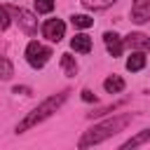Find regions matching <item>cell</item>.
<instances>
[{
  "label": "cell",
  "instance_id": "cell-1",
  "mask_svg": "<svg viewBox=\"0 0 150 150\" xmlns=\"http://www.w3.org/2000/svg\"><path fill=\"white\" fill-rule=\"evenodd\" d=\"M131 120H134L131 112H122V115H115V117H110V120H105V122H98V124L89 127V129L82 134V138L77 141V148L84 150V148H91V145H98V143L112 138V136L120 134Z\"/></svg>",
  "mask_w": 150,
  "mask_h": 150
},
{
  "label": "cell",
  "instance_id": "cell-2",
  "mask_svg": "<svg viewBox=\"0 0 150 150\" xmlns=\"http://www.w3.org/2000/svg\"><path fill=\"white\" fill-rule=\"evenodd\" d=\"M68 94H70V91H68V89H63V91L52 94L49 98H45V101H42L38 108H33V110H30V112H28V115H26V117H23V120L16 124V129H14V131H16V134H23V131H28L30 127H35V124L45 122L47 117H52V115H54V112H56V110H59V108L66 103Z\"/></svg>",
  "mask_w": 150,
  "mask_h": 150
},
{
  "label": "cell",
  "instance_id": "cell-3",
  "mask_svg": "<svg viewBox=\"0 0 150 150\" xmlns=\"http://www.w3.org/2000/svg\"><path fill=\"white\" fill-rule=\"evenodd\" d=\"M49 59H52V49H49V47H45V45L38 42V40H30V42H28V47H26V61H28L30 68L40 70V68L47 66Z\"/></svg>",
  "mask_w": 150,
  "mask_h": 150
},
{
  "label": "cell",
  "instance_id": "cell-4",
  "mask_svg": "<svg viewBox=\"0 0 150 150\" xmlns=\"http://www.w3.org/2000/svg\"><path fill=\"white\" fill-rule=\"evenodd\" d=\"M42 35L49 40V42H61L63 35H66V23L61 19H47L42 23Z\"/></svg>",
  "mask_w": 150,
  "mask_h": 150
},
{
  "label": "cell",
  "instance_id": "cell-5",
  "mask_svg": "<svg viewBox=\"0 0 150 150\" xmlns=\"http://www.w3.org/2000/svg\"><path fill=\"white\" fill-rule=\"evenodd\" d=\"M103 45H105V49H108V54H110L112 59L122 56V52H124V40H122L115 30H105V33H103Z\"/></svg>",
  "mask_w": 150,
  "mask_h": 150
},
{
  "label": "cell",
  "instance_id": "cell-6",
  "mask_svg": "<svg viewBox=\"0 0 150 150\" xmlns=\"http://www.w3.org/2000/svg\"><path fill=\"white\" fill-rule=\"evenodd\" d=\"M124 47H129L131 52H150V38L143 33H129L124 38Z\"/></svg>",
  "mask_w": 150,
  "mask_h": 150
},
{
  "label": "cell",
  "instance_id": "cell-7",
  "mask_svg": "<svg viewBox=\"0 0 150 150\" xmlns=\"http://www.w3.org/2000/svg\"><path fill=\"white\" fill-rule=\"evenodd\" d=\"M150 19V0H134L131 5V21L134 23H145Z\"/></svg>",
  "mask_w": 150,
  "mask_h": 150
},
{
  "label": "cell",
  "instance_id": "cell-8",
  "mask_svg": "<svg viewBox=\"0 0 150 150\" xmlns=\"http://www.w3.org/2000/svg\"><path fill=\"white\" fill-rule=\"evenodd\" d=\"M70 47L77 52V54H89L91 52V38L87 33H77L73 40H70Z\"/></svg>",
  "mask_w": 150,
  "mask_h": 150
},
{
  "label": "cell",
  "instance_id": "cell-9",
  "mask_svg": "<svg viewBox=\"0 0 150 150\" xmlns=\"http://www.w3.org/2000/svg\"><path fill=\"white\" fill-rule=\"evenodd\" d=\"M148 141H150V127H148V129H143V131H138V134H136V136H131L129 141H124V143L120 145V150H129V148L134 150V148H138V145H145Z\"/></svg>",
  "mask_w": 150,
  "mask_h": 150
},
{
  "label": "cell",
  "instance_id": "cell-10",
  "mask_svg": "<svg viewBox=\"0 0 150 150\" xmlns=\"http://www.w3.org/2000/svg\"><path fill=\"white\" fill-rule=\"evenodd\" d=\"M16 16H19V23H21V28H23L26 33H35L38 21H35V16H33L30 12H26V9H16Z\"/></svg>",
  "mask_w": 150,
  "mask_h": 150
},
{
  "label": "cell",
  "instance_id": "cell-11",
  "mask_svg": "<svg viewBox=\"0 0 150 150\" xmlns=\"http://www.w3.org/2000/svg\"><path fill=\"white\" fill-rule=\"evenodd\" d=\"M145 54L143 52H131V56L127 59V70H131V73H138V70H143L145 68Z\"/></svg>",
  "mask_w": 150,
  "mask_h": 150
},
{
  "label": "cell",
  "instance_id": "cell-12",
  "mask_svg": "<svg viewBox=\"0 0 150 150\" xmlns=\"http://www.w3.org/2000/svg\"><path fill=\"white\" fill-rule=\"evenodd\" d=\"M124 80L120 77V75H110V77H105L103 80V89L108 91V94H120V91H124Z\"/></svg>",
  "mask_w": 150,
  "mask_h": 150
},
{
  "label": "cell",
  "instance_id": "cell-13",
  "mask_svg": "<svg viewBox=\"0 0 150 150\" xmlns=\"http://www.w3.org/2000/svg\"><path fill=\"white\" fill-rule=\"evenodd\" d=\"M61 68H63L66 75H75V73H77V61H75V56L61 54Z\"/></svg>",
  "mask_w": 150,
  "mask_h": 150
},
{
  "label": "cell",
  "instance_id": "cell-14",
  "mask_svg": "<svg viewBox=\"0 0 150 150\" xmlns=\"http://www.w3.org/2000/svg\"><path fill=\"white\" fill-rule=\"evenodd\" d=\"M70 21H73L75 28H89V26H94V19L87 16V14H73Z\"/></svg>",
  "mask_w": 150,
  "mask_h": 150
},
{
  "label": "cell",
  "instance_id": "cell-15",
  "mask_svg": "<svg viewBox=\"0 0 150 150\" xmlns=\"http://www.w3.org/2000/svg\"><path fill=\"white\" fill-rule=\"evenodd\" d=\"M12 75H14V66H12V61L5 59V56H0V80H9Z\"/></svg>",
  "mask_w": 150,
  "mask_h": 150
},
{
  "label": "cell",
  "instance_id": "cell-16",
  "mask_svg": "<svg viewBox=\"0 0 150 150\" xmlns=\"http://www.w3.org/2000/svg\"><path fill=\"white\" fill-rule=\"evenodd\" d=\"M115 0H82V5L87 9H108Z\"/></svg>",
  "mask_w": 150,
  "mask_h": 150
},
{
  "label": "cell",
  "instance_id": "cell-17",
  "mask_svg": "<svg viewBox=\"0 0 150 150\" xmlns=\"http://www.w3.org/2000/svg\"><path fill=\"white\" fill-rule=\"evenodd\" d=\"M54 9V0H35V12L38 14H49Z\"/></svg>",
  "mask_w": 150,
  "mask_h": 150
},
{
  "label": "cell",
  "instance_id": "cell-18",
  "mask_svg": "<svg viewBox=\"0 0 150 150\" xmlns=\"http://www.w3.org/2000/svg\"><path fill=\"white\" fill-rule=\"evenodd\" d=\"M9 26V12L7 7H0V28H7Z\"/></svg>",
  "mask_w": 150,
  "mask_h": 150
},
{
  "label": "cell",
  "instance_id": "cell-19",
  "mask_svg": "<svg viewBox=\"0 0 150 150\" xmlns=\"http://www.w3.org/2000/svg\"><path fill=\"white\" fill-rule=\"evenodd\" d=\"M82 101H87V103H96V96L91 94V89H82Z\"/></svg>",
  "mask_w": 150,
  "mask_h": 150
},
{
  "label": "cell",
  "instance_id": "cell-20",
  "mask_svg": "<svg viewBox=\"0 0 150 150\" xmlns=\"http://www.w3.org/2000/svg\"><path fill=\"white\" fill-rule=\"evenodd\" d=\"M30 89L28 87H14V94H28Z\"/></svg>",
  "mask_w": 150,
  "mask_h": 150
}]
</instances>
